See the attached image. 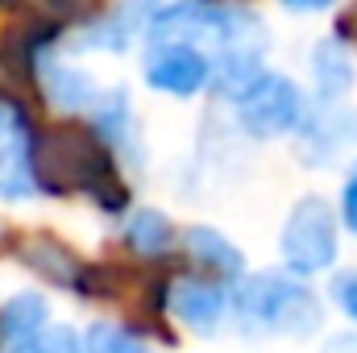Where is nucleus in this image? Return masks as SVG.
Listing matches in <instances>:
<instances>
[{
	"label": "nucleus",
	"instance_id": "nucleus-19",
	"mask_svg": "<svg viewBox=\"0 0 357 353\" xmlns=\"http://www.w3.org/2000/svg\"><path fill=\"white\" fill-rule=\"evenodd\" d=\"M42 4L54 13V21H63V17H84V13H91L96 0H42Z\"/></svg>",
	"mask_w": 357,
	"mask_h": 353
},
{
	"label": "nucleus",
	"instance_id": "nucleus-3",
	"mask_svg": "<svg viewBox=\"0 0 357 353\" xmlns=\"http://www.w3.org/2000/svg\"><path fill=\"white\" fill-rule=\"evenodd\" d=\"M278 254H282V262L295 278L320 274V270H328L337 262V254H341V220H337V212H333V204L324 195L295 200V208L287 212L282 233H278Z\"/></svg>",
	"mask_w": 357,
	"mask_h": 353
},
{
	"label": "nucleus",
	"instance_id": "nucleus-15",
	"mask_svg": "<svg viewBox=\"0 0 357 353\" xmlns=\"http://www.w3.org/2000/svg\"><path fill=\"white\" fill-rule=\"evenodd\" d=\"M79 350L84 353H146V341L133 329L116 324V320H96L79 337Z\"/></svg>",
	"mask_w": 357,
	"mask_h": 353
},
{
	"label": "nucleus",
	"instance_id": "nucleus-7",
	"mask_svg": "<svg viewBox=\"0 0 357 353\" xmlns=\"http://www.w3.org/2000/svg\"><path fill=\"white\" fill-rule=\"evenodd\" d=\"M33 179V133L17 104L0 100V200H29Z\"/></svg>",
	"mask_w": 357,
	"mask_h": 353
},
{
	"label": "nucleus",
	"instance_id": "nucleus-20",
	"mask_svg": "<svg viewBox=\"0 0 357 353\" xmlns=\"http://www.w3.org/2000/svg\"><path fill=\"white\" fill-rule=\"evenodd\" d=\"M337 42H345V46H357V0L345 8V17L337 21Z\"/></svg>",
	"mask_w": 357,
	"mask_h": 353
},
{
	"label": "nucleus",
	"instance_id": "nucleus-10",
	"mask_svg": "<svg viewBox=\"0 0 357 353\" xmlns=\"http://www.w3.org/2000/svg\"><path fill=\"white\" fill-rule=\"evenodd\" d=\"M183 254L199 266V270H208L212 283H237V278L245 274L241 250H237L220 229H212V225H191V229H183Z\"/></svg>",
	"mask_w": 357,
	"mask_h": 353
},
{
	"label": "nucleus",
	"instance_id": "nucleus-22",
	"mask_svg": "<svg viewBox=\"0 0 357 353\" xmlns=\"http://www.w3.org/2000/svg\"><path fill=\"white\" fill-rule=\"evenodd\" d=\"M208 4H225V0H208Z\"/></svg>",
	"mask_w": 357,
	"mask_h": 353
},
{
	"label": "nucleus",
	"instance_id": "nucleus-12",
	"mask_svg": "<svg viewBox=\"0 0 357 353\" xmlns=\"http://www.w3.org/2000/svg\"><path fill=\"white\" fill-rule=\"evenodd\" d=\"M357 71H354V54L345 42L337 38H324L316 50H312V84H316V96L324 104H341L345 91L354 88Z\"/></svg>",
	"mask_w": 357,
	"mask_h": 353
},
{
	"label": "nucleus",
	"instance_id": "nucleus-4",
	"mask_svg": "<svg viewBox=\"0 0 357 353\" xmlns=\"http://www.w3.org/2000/svg\"><path fill=\"white\" fill-rule=\"evenodd\" d=\"M233 108H237L241 133H250L258 142H274V137H287V133L299 129V121L307 112V100H303V91H299V84L291 75L262 71L233 100Z\"/></svg>",
	"mask_w": 357,
	"mask_h": 353
},
{
	"label": "nucleus",
	"instance_id": "nucleus-5",
	"mask_svg": "<svg viewBox=\"0 0 357 353\" xmlns=\"http://www.w3.org/2000/svg\"><path fill=\"white\" fill-rule=\"evenodd\" d=\"M212 80V63L199 46H178V42H158L146 54V84L162 96L191 100L208 88Z\"/></svg>",
	"mask_w": 357,
	"mask_h": 353
},
{
	"label": "nucleus",
	"instance_id": "nucleus-11",
	"mask_svg": "<svg viewBox=\"0 0 357 353\" xmlns=\"http://www.w3.org/2000/svg\"><path fill=\"white\" fill-rule=\"evenodd\" d=\"M33 71H38V80H42V96H46L54 108H63V112H84V108H91V104L100 100L96 80H91L88 71H79V67H71V63L50 59V50H46V54H38Z\"/></svg>",
	"mask_w": 357,
	"mask_h": 353
},
{
	"label": "nucleus",
	"instance_id": "nucleus-8",
	"mask_svg": "<svg viewBox=\"0 0 357 353\" xmlns=\"http://www.w3.org/2000/svg\"><path fill=\"white\" fill-rule=\"evenodd\" d=\"M167 308L191 333L212 337L229 320V291L225 283H212V278H175L167 287Z\"/></svg>",
	"mask_w": 357,
	"mask_h": 353
},
{
	"label": "nucleus",
	"instance_id": "nucleus-16",
	"mask_svg": "<svg viewBox=\"0 0 357 353\" xmlns=\"http://www.w3.org/2000/svg\"><path fill=\"white\" fill-rule=\"evenodd\" d=\"M17 353H84V350H79V333L71 324H50L46 320Z\"/></svg>",
	"mask_w": 357,
	"mask_h": 353
},
{
	"label": "nucleus",
	"instance_id": "nucleus-2",
	"mask_svg": "<svg viewBox=\"0 0 357 353\" xmlns=\"http://www.w3.org/2000/svg\"><path fill=\"white\" fill-rule=\"evenodd\" d=\"M237 312H241V324H250L254 333L287 337V341H307L324 324V312H320V299L312 295V287L299 283L295 274H278V270H262L241 283Z\"/></svg>",
	"mask_w": 357,
	"mask_h": 353
},
{
	"label": "nucleus",
	"instance_id": "nucleus-6",
	"mask_svg": "<svg viewBox=\"0 0 357 353\" xmlns=\"http://www.w3.org/2000/svg\"><path fill=\"white\" fill-rule=\"evenodd\" d=\"M299 163L307 167H333L349 146L357 142V112L341 104H316L299 121Z\"/></svg>",
	"mask_w": 357,
	"mask_h": 353
},
{
	"label": "nucleus",
	"instance_id": "nucleus-18",
	"mask_svg": "<svg viewBox=\"0 0 357 353\" xmlns=\"http://www.w3.org/2000/svg\"><path fill=\"white\" fill-rule=\"evenodd\" d=\"M337 220H345V229L357 233V167H354V175H349V183L341 187V212H337Z\"/></svg>",
	"mask_w": 357,
	"mask_h": 353
},
{
	"label": "nucleus",
	"instance_id": "nucleus-21",
	"mask_svg": "<svg viewBox=\"0 0 357 353\" xmlns=\"http://www.w3.org/2000/svg\"><path fill=\"white\" fill-rule=\"evenodd\" d=\"M282 8H291V13H324V8H333L337 0H278Z\"/></svg>",
	"mask_w": 357,
	"mask_h": 353
},
{
	"label": "nucleus",
	"instance_id": "nucleus-14",
	"mask_svg": "<svg viewBox=\"0 0 357 353\" xmlns=\"http://www.w3.org/2000/svg\"><path fill=\"white\" fill-rule=\"evenodd\" d=\"M125 246H129L137 258H162V254H171V246H175V225L167 220V212L142 208V212H133L129 225H125Z\"/></svg>",
	"mask_w": 357,
	"mask_h": 353
},
{
	"label": "nucleus",
	"instance_id": "nucleus-1",
	"mask_svg": "<svg viewBox=\"0 0 357 353\" xmlns=\"http://www.w3.org/2000/svg\"><path fill=\"white\" fill-rule=\"evenodd\" d=\"M33 179H38V191H54V195L84 191L104 212L125 208L116 154L75 121H59L33 142Z\"/></svg>",
	"mask_w": 357,
	"mask_h": 353
},
{
	"label": "nucleus",
	"instance_id": "nucleus-17",
	"mask_svg": "<svg viewBox=\"0 0 357 353\" xmlns=\"http://www.w3.org/2000/svg\"><path fill=\"white\" fill-rule=\"evenodd\" d=\"M333 299L341 303V312L357 324V274H341V278L333 283Z\"/></svg>",
	"mask_w": 357,
	"mask_h": 353
},
{
	"label": "nucleus",
	"instance_id": "nucleus-9",
	"mask_svg": "<svg viewBox=\"0 0 357 353\" xmlns=\"http://www.w3.org/2000/svg\"><path fill=\"white\" fill-rule=\"evenodd\" d=\"M13 254L29 266L33 274H42L46 283L71 287V291H75L79 270H84V262L75 258V250H71L67 241L50 237V233H21V237L13 241Z\"/></svg>",
	"mask_w": 357,
	"mask_h": 353
},
{
	"label": "nucleus",
	"instance_id": "nucleus-13",
	"mask_svg": "<svg viewBox=\"0 0 357 353\" xmlns=\"http://www.w3.org/2000/svg\"><path fill=\"white\" fill-rule=\"evenodd\" d=\"M46 299L38 291H17L4 308H0V350L17 353L42 324H46Z\"/></svg>",
	"mask_w": 357,
	"mask_h": 353
}]
</instances>
